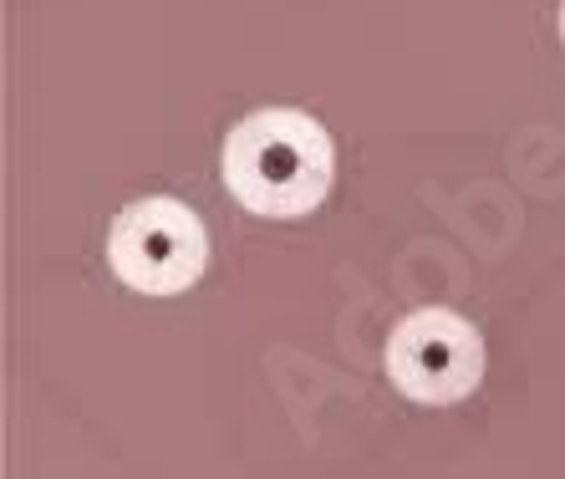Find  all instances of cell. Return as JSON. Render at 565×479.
I'll return each instance as SVG.
<instances>
[{"mask_svg":"<svg viewBox=\"0 0 565 479\" xmlns=\"http://www.w3.org/2000/svg\"><path fill=\"white\" fill-rule=\"evenodd\" d=\"M239 194L260 210H296L321 189V148L296 123H255L235 148Z\"/></svg>","mask_w":565,"mask_h":479,"instance_id":"cell-1","label":"cell"},{"mask_svg":"<svg viewBox=\"0 0 565 479\" xmlns=\"http://www.w3.org/2000/svg\"><path fill=\"white\" fill-rule=\"evenodd\" d=\"M118 266L128 280H143V286H179V280H189L199 266L194 220L169 210V204L128 214L118 235Z\"/></svg>","mask_w":565,"mask_h":479,"instance_id":"cell-2","label":"cell"}]
</instances>
